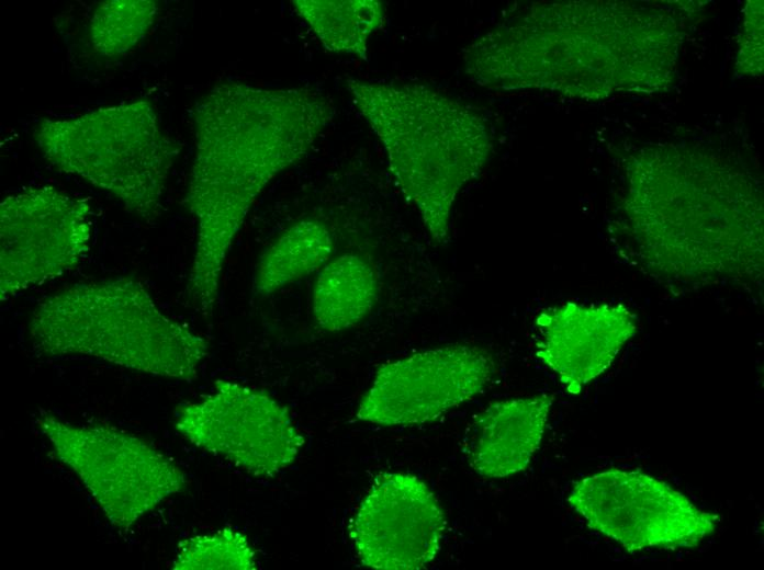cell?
Returning <instances> with one entry per match:
<instances>
[{
  "label": "cell",
  "instance_id": "1",
  "mask_svg": "<svg viewBox=\"0 0 764 570\" xmlns=\"http://www.w3.org/2000/svg\"><path fill=\"white\" fill-rule=\"evenodd\" d=\"M335 117L312 88L220 83L193 109L195 155L187 202L196 223L186 299L213 312L224 265L250 207L271 180L301 161Z\"/></svg>",
  "mask_w": 764,
  "mask_h": 570
},
{
  "label": "cell",
  "instance_id": "9",
  "mask_svg": "<svg viewBox=\"0 0 764 570\" xmlns=\"http://www.w3.org/2000/svg\"><path fill=\"white\" fill-rule=\"evenodd\" d=\"M494 372L493 356L479 346L419 351L378 369L356 417L383 426L427 423L482 392Z\"/></svg>",
  "mask_w": 764,
  "mask_h": 570
},
{
  "label": "cell",
  "instance_id": "11",
  "mask_svg": "<svg viewBox=\"0 0 764 570\" xmlns=\"http://www.w3.org/2000/svg\"><path fill=\"white\" fill-rule=\"evenodd\" d=\"M536 356L571 394L604 373L637 332V317L622 304L565 303L535 320Z\"/></svg>",
  "mask_w": 764,
  "mask_h": 570
},
{
  "label": "cell",
  "instance_id": "15",
  "mask_svg": "<svg viewBox=\"0 0 764 570\" xmlns=\"http://www.w3.org/2000/svg\"><path fill=\"white\" fill-rule=\"evenodd\" d=\"M296 13L323 46L368 60L369 37L385 21V7L377 0H293Z\"/></svg>",
  "mask_w": 764,
  "mask_h": 570
},
{
  "label": "cell",
  "instance_id": "14",
  "mask_svg": "<svg viewBox=\"0 0 764 570\" xmlns=\"http://www.w3.org/2000/svg\"><path fill=\"white\" fill-rule=\"evenodd\" d=\"M333 251L334 238L325 224L312 218L297 220L261 254L255 272V293L270 295L321 270Z\"/></svg>",
  "mask_w": 764,
  "mask_h": 570
},
{
  "label": "cell",
  "instance_id": "13",
  "mask_svg": "<svg viewBox=\"0 0 764 570\" xmlns=\"http://www.w3.org/2000/svg\"><path fill=\"white\" fill-rule=\"evenodd\" d=\"M379 296V278L366 258L346 253L329 260L315 280L312 312L324 330L336 332L361 322Z\"/></svg>",
  "mask_w": 764,
  "mask_h": 570
},
{
  "label": "cell",
  "instance_id": "16",
  "mask_svg": "<svg viewBox=\"0 0 764 570\" xmlns=\"http://www.w3.org/2000/svg\"><path fill=\"white\" fill-rule=\"evenodd\" d=\"M157 14L151 0H109L100 3L90 20L93 50L105 57L127 54L149 32Z\"/></svg>",
  "mask_w": 764,
  "mask_h": 570
},
{
  "label": "cell",
  "instance_id": "2",
  "mask_svg": "<svg viewBox=\"0 0 764 570\" xmlns=\"http://www.w3.org/2000/svg\"><path fill=\"white\" fill-rule=\"evenodd\" d=\"M346 86L430 238L447 242L459 193L492 155L487 121L473 106L420 83L350 78Z\"/></svg>",
  "mask_w": 764,
  "mask_h": 570
},
{
  "label": "cell",
  "instance_id": "10",
  "mask_svg": "<svg viewBox=\"0 0 764 570\" xmlns=\"http://www.w3.org/2000/svg\"><path fill=\"white\" fill-rule=\"evenodd\" d=\"M446 529L438 499L418 477L379 476L351 523L359 560L380 570H419L437 556Z\"/></svg>",
  "mask_w": 764,
  "mask_h": 570
},
{
  "label": "cell",
  "instance_id": "8",
  "mask_svg": "<svg viewBox=\"0 0 764 570\" xmlns=\"http://www.w3.org/2000/svg\"><path fill=\"white\" fill-rule=\"evenodd\" d=\"M91 206L53 185L0 204V297H12L76 267L90 249Z\"/></svg>",
  "mask_w": 764,
  "mask_h": 570
},
{
  "label": "cell",
  "instance_id": "6",
  "mask_svg": "<svg viewBox=\"0 0 764 570\" xmlns=\"http://www.w3.org/2000/svg\"><path fill=\"white\" fill-rule=\"evenodd\" d=\"M568 502L589 528L628 552L696 547L719 522L665 481L634 470L613 468L583 477Z\"/></svg>",
  "mask_w": 764,
  "mask_h": 570
},
{
  "label": "cell",
  "instance_id": "3",
  "mask_svg": "<svg viewBox=\"0 0 764 570\" xmlns=\"http://www.w3.org/2000/svg\"><path fill=\"white\" fill-rule=\"evenodd\" d=\"M27 339L40 355L87 356L187 381L209 355L207 341L166 315L131 277L81 282L44 298Z\"/></svg>",
  "mask_w": 764,
  "mask_h": 570
},
{
  "label": "cell",
  "instance_id": "12",
  "mask_svg": "<svg viewBox=\"0 0 764 570\" xmlns=\"http://www.w3.org/2000/svg\"><path fill=\"white\" fill-rule=\"evenodd\" d=\"M553 399L543 394L496 401L474 415L461 443L470 468L493 479L525 470L541 444Z\"/></svg>",
  "mask_w": 764,
  "mask_h": 570
},
{
  "label": "cell",
  "instance_id": "4",
  "mask_svg": "<svg viewBox=\"0 0 764 570\" xmlns=\"http://www.w3.org/2000/svg\"><path fill=\"white\" fill-rule=\"evenodd\" d=\"M33 139L58 171L110 193L144 220L160 215L179 146L164 133L150 102L136 100L71 118H43L34 126Z\"/></svg>",
  "mask_w": 764,
  "mask_h": 570
},
{
  "label": "cell",
  "instance_id": "7",
  "mask_svg": "<svg viewBox=\"0 0 764 570\" xmlns=\"http://www.w3.org/2000/svg\"><path fill=\"white\" fill-rule=\"evenodd\" d=\"M175 428L196 447L263 478L289 467L304 445L286 407L262 390L224 379L181 407Z\"/></svg>",
  "mask_w": 764,
  "mask_h": 570
},
{
  "label": "cell",
  "instance_id": "17",
  "mask_svg": "<svg viewBox=\"0 0 764 570\" xmlns=\"http://www.w3.org/2000/svg\"><path fill=\"white\" fill-rule=\"evenodd\" d=\"M172 568L254 570L257 569V560L247 537L227 527L181 542Z\"/></svg>",
  "mask_w": 764,
  "mask_h": 570
},
{
  "label": "cell",
  "instance_id": "5",
  "mask_svg": "<svg viewBox=\"0 0 764 570\" xmlns=\"http://www.w3.org/2000/svg\"><path fill=\"white\" fill-rule=\"evenodd\" d=\"M35 424L56 458L77 476L110 524L123 533L187 485L173 460L114 426L74 424L49 412L38 414Z\"/></svg>",
  "mask_w": 764,
  "mask_h": 570
}]
</instances>
